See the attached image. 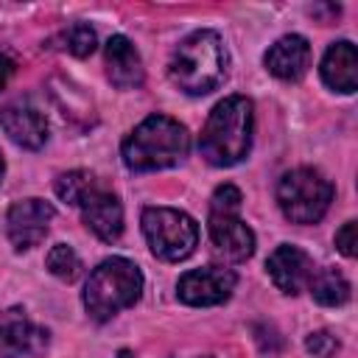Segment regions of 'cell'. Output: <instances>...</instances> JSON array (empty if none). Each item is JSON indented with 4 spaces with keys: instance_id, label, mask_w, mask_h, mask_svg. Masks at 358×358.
I'll use <instances>...</instances> for the list:
<instances>
[{
    "instance_id": "7",
    "label": "cell",
    "mask_w": 358,
    "mask_h": 358,
    "mask_svg": "<svg viewBox=\"0 0 358 358\" xmlns=\"http://www.w3.org/2000/svg\"><path fill=\"white\" fill-rule=\"evenodd\" d=\"M235 271L221 268V266H204V268H193L185 271L176 282V294L185 305L193 308H207V305H221L224 299H229V294L235 291Z\"/></svg>"
},
{
    "instance_id": "8",
    "label": "cell",
    "mask_w": 358,
    "mask_h": 358,
    "mask_svg": "<svg viewBox=\"0 0 358 358\" xmlns=\"http://www.w3.org/2000/svg\"><path fill=\"white\" fill-rule=\"evenodd\" d=\"M53 215H56L53 204L42 201V199L14 201L8 207V215H6V229H8L11 246L17 252H25V249L39 246V241L48 235V227H50Z\"/></svg>"
},
{
    "instance_id": "25",
    "label": "cell",
    "mask_w": 358,
    "mask_h": 358,
    "mask_svg": "<svg viewBox=\"0 0 358 358\" xmlns=\"http://www.w3.org/2000/svg\"><path fill=\"white\" fill-rule=\"evenodd\" d=\"M3 168H6V165H3V157H0V179H3Z\"/></svg>"
},
{
    "instance_id": "11",
    "label": "cell",
    "mask_w": 358,
    "mask_h": 358,
    "mask_svg": "<svg viewBox=\"0 0 358 358\" xmlns=\"http://www.w3.org/2000/svg\"><path fill=\"white\" fill-rule=\"evenodd\" d=\"M266 268H268L271 282H274L282 294H299V291L308 285L310 274H313L310 257H308L299 246H291V243L277 246V249L268 255Z\"/></svg>"
},
{
    "instance_id": "16",
    "label": "cell",
    "mask_w": 358,
    "mask_h": 358,
    "mask_svg": "<svg viewBox=\"0 0 358 358\" xmlns=\"http://www.w3.org/2000/svg\"><path fill=\"white\" fill-rule=\"evenodd\" d=\"M322 78L330 90L336 92H355L358 87V53H355V45L341 39V42H333L322 59Z\"/></svg>"
},
{
    "instance_id": "10",
    "label": "cell",
    "mask_w": 358,
    "mask_h": 358,
    "mask_svg": "<svg viewBox=\"0 0 358 358\" xmlns=\"http://www.w3.org/2000/svg\"><path fill=\"white\" fill-rule=\"evenodd\" d=\"M210 241L227 260H246L255 252V232L235 213H210Z\"/></svg>"
},
{
    "instance_id": "18",
    "label": "cell",
    "mask_w": 358,
    "mask_h": 358,
    "mask_svg": "<svg viewBox=\"0 0 358 358\" xmlns=\"http://www.w3.org/2000/svg\"><path fill=\"white\" fill-rule=\"evenodd\" d=\"M98 187V182H95V176L90 173V171H70V173H62L59 179H56V196L62 199V201H67V204H81L92 190Z\"/></svg>"
},
{
    "instance_id": "4",
    "label": "cell",
    "mask_w": 358,
    "mask_h": 358,
    "mask_svg": "<svg viewBox=\"0 0 358 358\" xmlns=\"http://www.w3.org/2000/svg\"><path fill=\"white\" fill-rule=\"evenodd\" d=\"M143 274L126 257H109L98 263L84 285V308L95 322H106L123 308L140 299Z\"/></svg>"
},
{
    "instance_id": "2",
    "label": "cell",
    "mask_w": 358,
    "mask_h": 358,
    "mask_svg": "<svg viewBox=\"0 0 358 358\" xmlns=\"http://www.w3.org/2000/svg\"><path fill=\"white\" fill-rule=\"evenodd\" d=\"M190 151L187 129L168 115H148L123 140L120 154L131 171H159L179 165Z\"/></svg>"
},
{
    "instance_id": "5",
    "label": "cell",
    "mask_w": 358,
    "mask_h": 358,
    "mask_svg": "<svg viewBox=\"0 0 358 358\" xmlns=\"http://www.w3.org/2000/svg\"><path fill=\"white\" fill-rule=\"evenodd\" d=\"M333 201V185L313 168H294L277 182V204L294 224H316Z\"/></svg>"
},
{
    "instance_id": "1",
    "label": "cell",
    "mask_w": 358,
    "mask_h": 358,
    "mask_svg": "<svg viewBox=\"0 0 358 358\" xmlns=\"http://www.w3.org/2000/svg\"><path fill=\"white\" fill-rule=\"evenodd\" d=\"M252 101L243 95H229L218 101L201 129L199 151L215 168L238 165L252 148Z\"/></svg>"
},
{
    "instance_id": "14",
    "label": "cell",
    "mask_w": 358,
    "mask_h": 358,
    "mask_svg": "<svg viewBox=\"0 0 358 358\" xmlns=\"http://www.w3.org/2000/svg\"><path fill=\"white\" fill-rule=\"evenodd\" d=\"M103 62H106V76L115 87L120 90H134L143 84L145 70H143V59L137 53V48L131 45V39L126 36H112L103 48Z\"/></svg>"
},
{
    "instance_id": "12",
    "label": "cell",
    "mask_w": 358,
    "mask_h": 358,
    "mask_svg": "<svg viewBox=\"0 0 358 358\" xmlns=\"http://www.w3.org/2000/svg\"><path fill=\"white\" fill-rule=\"evenodd\" d=\"M78 207H81L84 224L101 241L112 243V241L120 238V232H123V207H120V201H117L115 193H109L103 187H95Z\"/></svg>"
},
{
    "instance_id": "20",
    "label": "cell",
    "mask_w": 358,
    "mask_h": 358,
    "mask_svg": "<svg viewBox=\"0 0 358 358\" xmlns=\"http://www.w3.org/2000/svg\"><path fill=\"white\" fill-rule=\"evenodd\" d=\"M45 263H48V271H50L53 277L67 280V282H73V280L78 277V271H81V260H78V255L73 252V246H67V243H56V246L48 252Z\"/></svg>"
},
{
    "instance_id": "21",
    "label": "cell",
    "mask_w": 358,
    "mask_h": 358,
    "mask_svg": "<svg viewBox=\"0 0 358 358\" xmlns=\"http://www.w3.org/2000/svg\"><path fill=\"white\" fill-rule=\"evenodd\" d=\"M305 350L310 355H316V358H333L338 352V338L333 333H327V330H316V333H310L305 338Z\"/></svg>"
},
{
    "instance_id": "19",
    "label": "cell",
    "mask_w": 358,
    "mask_h": 358,
    "mask_svg": "<svg viewBox=\"0 0 358 358\" xmlns=\"http://www.w3.org/2000/svg\"><path fill=\"white\" fill-rule=\"evenodd\" d=\"M56 42H59V48H62V50H67V53H73V56L84 59V56H90V53L95 50L98 36H95V31H92L90 25L76 22V25L64 28V31L56 36Z\"/></svg>"
},
{
    "instance_id": "24",
    "label": "cell",
    "mask_w": 358,
    "mask_h": 358,
    "mask_svg": "<svg viewBox=\"0 0 358 358\" xmlns=\"http://www.w3.org/2000/svg\"><path fill=\"white\" fill-rule=\"evenodd\" d=\"M11 73H14V62L0 50V90L8 84V78H11Z\"/></svg>"
},
{
    "instance_id": "22",
    "label": "cell",
    "mask_w": 358,
    "mask_h": 358,
    "mask_svg": "<svg viewBox=\"0 0 358 358\" xmlns=\"http://www.w3.org/2000/svg\"><path fill=\"white\" fill-rule=\"evenodd\" d=\"M238 207H241V190L235 185L215 187L210 199V213H238Z\"/></svg>"
},
{
    "instance_id": "23",
    "label": "cell",
    "mask_w": 358,
    "mask_h": 358,
    "mask_svg": "<svg viewBox=\"0 0 358 358\" xmlns=\"http://www.w3.org/2000/svg\"><path fill=\"white\" fill-rule=\"evenodd\" d=\"M355 232H358L355 221H347V224L336 232V246H338V252H341L344 257H355V252H358V238H355Z\"/></svg>"
},
{
    "instance_id": "13",
    "label": "cell",
    "mask_w": 358,
    "mask_h": 358,
    "mask_svg": "<svg viewBox=\"0 0 358 358\" xmlns=\"http://www.w3.org/2000/svg\"><path fill=\"white\" fill-rule=\"evenodd\" d=\"M266 70L282 81H296L305 76L310 64V45L299 34L280 36L268 50H266Z\"/></svg>"
},
{
    "instance_id": "15",
    "label": "cell",
    "mask_w": 358,
    "mask_h": 358,
    "mask_svg": "<svg viewBox=\"0 0 358 358\" xmlns=\"http://www.w3.org/2000/svg\"><path fill=\"white\" fill-rule=\"evenodd\" d=\"M0 126L3 131L11 137V143L22 145V148H42L48 140V123L45 117L28 106V103H8L0 109Z\"/></svg>"
},
{
    "instance_id": "6",
    "label": "cell",
    "mask_w": 358,
    "mask_h": 358,
    "mask_svg": "<svg viewBox=\"0 0 358 358\" xmlns=\"http://www.w3.org/2000/svg\"><path fill=\"white\" fill-rule=\"evenodd\" d=\"M140 221L143 235L157 257L176 263L193 255L199 243V227L187 213L173 207H145Z\"/></svg>"
},
{
    "instance_id": "9",
    "label": "cell",
    "mask_w": 358,
    "mask_h": 358,
    "mask_svg": "<svg viewBox=\"0 0 358 358\" xmlns=\"http://www.w3.org/2000/svg\"><path fill=\"white\" fill-rule=\"evenodd\" d=\"M48 350V330L34 324L25 310L0 313V358H36Z\"/></svg>"
},
{
    "instance_id": "17",
    "label": "cell",
    "mask_w": 358,
    "mask_h": 358,
    "mask_svg": "<svg viewBox=\"0 0 358 358\" xmlns=\"http://www.w3.org/2000/svg\"><path fill=\"white\" fill-rule=\"evenodd\" d=\"M308 288H310L313 299L319 305H327V308L344 305L350 299V282L336 268H316L308 280Z\"/></svg>"
},
{
    "instance_id": "3",
    "label": "cell",
    "mask_w": 358,
    "mask_h": 358,
    "mask_svg": "<svg viewBox=\"0 0 358 358\" xmlns=\"http://www.w3.org/2000/svg\"><path fill=\"white\" fill-rule=\"evenodd\" d=\"M171 81L187 95L213 92L227 76V48L215 31H193L185 36L168 64Z\"/></svg>"
}]
</instances>
